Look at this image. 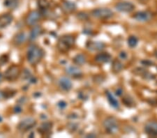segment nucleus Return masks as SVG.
<instances>
[{
	"mask_svg": "<svg viewBox=\"0 0 157 138\" xmlns=\"http://www.w3.org/2000/svg\"><path fill=\"white\" fill-rule=\"evenodd\" d=\"M145 132L149 137H157V121H149L145 125Z\"/></svg>",
	"mask_w": 157,
	"mask_h": 138,
	"instance_id": "obj_9",
	"label": "nucleus"
},
{
	"mask_svg": "<svg viewBox=\"0 0 157 138\" xmlns=\"http://www.w3.org/2000/svg\"><path fill=\"white\" fill-rule=\"evenodd\" d=\"M26 34L23 33V32H20V33H18L14 37L13 42V43L16 45V46H20V45L24 43L25 41H26Z\"/></svg>",
	"mask_w": 157,
	"mask_h": 138,
	"instance_id": "obj_20",
	"label": "nucleus"
},
{
	"mask_svg": "<svg viewBox=\"0 0 157 138\" xmlns=\"http://www.w3.org/2000/svg\"><path fill=\"white\" fill-rule=\"evenodd\" d=\"M3 78H4V76L2 75V73H0V83L2 82V80H3Z\"/></svg>",
	"mask_w": 157,
	"mask_h": 138,
	"instance_id": "obj_34",
	"label": "nucleus"
},
{
	"mask_svg": "<svg viewBox=\"0 0 157 138\" xmlns=\"http://www.w3.org/2000/svg\"><path fill=\"white\" fill-rule=\"evenodd\" d=\"M20 73H21V70L20 68L17 66V65H13L10 66L8 69L6 70V72L4 73V77L5 79L8 81L13 82L16 80L20 77Z\"/></svg>",
	"mask_w": 157,
	"mask_h": 138,
	"instance_id": "obj_4",
	"label": "nucleus"
},
{
	"mask_svg": "<svg viewBox=\"0 0 157 138\" xmlns=\"http://www.w3.org/2000/svg\"><path fill=\"white\" fill-rule=\"evenodd\" d=\"M62 9L66 13H70L76 9V5L70 1H64L62 4Z\"/></svg>",
	"mask_w": 157,
	"mask_h": 138,
	"instance_id": "obj_17",
	"label": "nucleus"
},
{
	"mask_svg": "<svg viewBox=\"0 0 157 138\" xmlns=\"http://www.w3.org/2000/svg\"><path fill=\"white\" fill-rule=\"evenodd\" d=\"M9 61V56L7 54H4L0 57V66H4Z\"/></svg>",
	"mask_w": 157,
	"mask_h": 138,
	"instance_id": "obj_27",
	"label": "nucleus"
},
{
	"mask_svg": "<svg viewBox=\"0 0 157 138\" xmlns=\"http://www.w3.org/2000/svg\"><path fill=\"white\" fill-rule=\"evenodd\" d=\"M115 94L117 96H121L123 94V90L121 88H118V89L115 90Z\"/></svg>",
	"mask_w": 157,
	"mask_h": 138,
	"instance_id": "obj_31",
	"label": "nucleus"
},
{
	"mask_svg": "<svg viewBox=\"0 0 157 138\" xmlns=\"http://www.w3.org/2000/svg\"><path fill=\"white\" fill-rule=\"evenodd\" d=\"M141 64H143V66H152L153 62L149 61V60L145 59V60H143V61H142Z\"/></svg>",
	"mask_w": 157,
	"mask_h": 138,
	"instance_id": "obj_28",
	"label": "nucleus"
},
{
	"mask_svg": "<svg viewBox=\"0 0 157 138\" xmlns=\"http://www.w3.org/2000/svg\"><path fill=\"white\" fill-rule=\"evenodd\" d=\"M42 16V14L39 11H32L29 13L28 16L26 17V24L28 26H34L39 21L40 17Z\"/></svg>",
	"mask_w": 157,
	"mask_h": 138,
	"instance_id": "obj_7",
	"label": "nucleus"
},
{
	"mask_svg": "<svg viewBox=\"0 0 157 138\" xmlns=\"http://www.w3.org/2000/svg\"><path fill=\"white\" fill-rule=\"evenodd\" d=\"M67 103L63 101V100H62V101H59V103H57V106L59 107V108L61 110H64L66 108V107H67Z\"/></svg>",
	"mask_w": 157,
	"mask_h": 138,
	"instance_id": "obj_29",
	"label": "nucleus"
},
{
	"mask_svg": "<svg viewBox=\"0 0 157 138\" xmlns=\"http://www.w3.org/2000/svg\"><path fill=\"white\" fill-rule=\"evenodd\" d=\"M73 61L75 64L78 65V66H82V65L85 64L87 59H86L85 54H78L74 57V58L73 59Z\"/></svg>",
	"mask_w": 157,
	"mask_h": 138,
	"instance_id": "obj_23",
	"label": "nucleus"
},
{
	"mask_svg": "<svg viewBox=\"0 0 157 138\" xmlns=\"http://www.w3.org/2000/svg\"><path fill=\"white\" fill-rule=\"evenodd\" d=\"M124 100H124V103L125 105H127V106L131 107L130 105H131V103H133V100L131 99H128V98H125Z\"/></svg>",
	"mask_w": 157,
	"mask_h": 138,
	"instance_id": "obj_30",
	"label": "nucleus"
},
{
	"mask_svg": "<svg viewBox=\"0 0 157 138\" xmlns=\"http://www.w3.org/2000/svg\"><path fill=\"white\" fill-rule=\"evenodd\" d=\"M134 9H135V6L128 2H119L115 5V9L117 11L121 13H130L133 11Z\"/></svg>",
	"mask_w": 157,
	"mask_h": 138,
	"instance_id": "obj_8",
	"label": "nucleus"
},
{
	"mask_svg": "<svg viewBox=\"0 0 157 138\" xmlns=\"http://www.w3.org/2000/svg\"><path fill=\"white\" fill-rule=\"evenodd\" d=\"M86 137H97V135H96V134H94V133H90V134H88Z\"/></svg>",
	"mask_w": 157,
	"mask_h": 138,
	"instance_id": "obj_33",
	"label": "nucleus"
},
{
	"mask_svg": "<svg viewBox=\"0 0 157 138\" xmlns=\"http://www.w3.org/2000/svg\"><path fill=\"white\" fill-rule=\"evenodd\" d=\"M38 7L40 10L41 14L44 13L45 11H48L50 7V2L48 0H38L37 2Z\"/></svg>",
	"mask_w": 157,
	"mask_h": 138,
	"instance_id": "obj_22",
	"label": "nucleus"
},
{
	"mask_svg": "<svg viewBox=\"0 0 157 138\" xmlns=\"http://www.w3.org/2000/svg\"><path fill=\"white\" fill-rule=\"evenodd\" d=\"M43 33V29L40 25H36L33 27L32 29L30 32L29 39L31 41H35L38 37L40 36Z\"/></svg>",
	"mask_w": 157,
	"mask_h": 138,
	"instance_id": "obj_19",
	"label": "nucleus"
},
{
	"mask_svg": "<svg viewBox=\"0 0 157 138\" xmlns=\"http://www.w3.org/2000/svg\"><path fill=\"white\" fill-rule=\"evenodd\" d=\"M75 41V38L71 35H64L58 40L57 48L60 52H67L73 47Z\"/></svg>",
	"mask_w": 157,
	"mask_h": 138,
	"instance_id": "obj_2",
	"label": "nucleus"
},
{
	"mask_svg": "<svg viewBox=\"0 0 157 138\" xmlns=\"http://www.w3.org/2000/svg\"><path fill=\"white\" fill-rule=\"evenodd\" d=\"M111 59L112 57L108 52H101L95 57V61L99 64H105L110 62Z\"/></svg>",
	"mask_w": 157,
	"mask_h": 138,
	"instance_id": "obj_16",
	"label": "nucleus"
},
{
	"mask_svg": "<svg viewBox=\"0 0 157 138\" xmlns=\"http://www.w3.org/2000/svg\"><path fill=\"white\" fill-rule=\"evenodd\" d=\"M66 73L74 78H78L82 75V73L79 68L75 66H69L66 69Z\"/></svg>",
	"mask_w": 157,
	"mask_h": 138,
	"instance_id": "obj_14",
	"label": "nucleus"
},
{
	"mask_svg": "<svg viewBox=\"0 0 157 138\" xmlns=\"http://www.w3.org/2000/svg\"><path fill=\"white\" fill-rule=\"evenodd\" d=\"M133 17L136 21L141 22H148L152 17V14L149 11H138L134 14Z\"/></svg>",
	"mask_w": 157,
	"mask_h": 138,
	"instance_id": "obj_10",
	"label": "nucleus"
},
{
	"mask_svg": "<svg viewBox=\"0 0 157 138\" xmlns=\"http://www.w3.org/2000/svg\"><path fill=\"white\" fill-rule=\"evenodd\" d=\"M155 55H156V57H157V51H156V54H155Z\"/></svg>",
	"mask_w": 157,
	"mask_h": 138,
	"instance_id": "obj_35",
	"label": "nucleus"
},
{
	"mask_svg": "<svg viewBox=\"0 0 157 138\" xmlns=\"http://www.w3.org/2000/svg\"><path fill=\"white\" fill-rule=\"evenodd\" d=\"M44 57V51L37 45L29 46L27 52V61L32 66H36Z\"/></svg>",
	"mask_w": 157,
	"mask_h": 138,
	"instance_id": "obj_1",
	"label": "nucleus"
},
{
	"mask_svg": "<svg viewBox=\"0 0 157 138\" xmlns=\"http://www.w3.org/2000/svg\"><path fill=\"white\" fill-rule=\"evenodd\" d=\"M77 17L80 21H87L89 18V16L85 12H80L77 14Z\"/></svg>",
	"mask_w": 157,
	"mask_h": 138,
	"instance_id": "obj_26",
	"label": "nucleus"
},
{
	"mask_svg": "<svg viewBox=\"0 0 157 138\" xmlns=\"http://www.w3.org/2000/svg\"><path fill=\"white\" fill-rule=\"evenodd\" d=\"M124 69V64L120 60L115 59L112 63V71L115 73H119L122 71Z\"/></svg>",
	"mask_w": 157,
	"mask_h": 138,
	"instance_id": "obj_21",
	"label": "nucleus"
},
{
	"mask_svg": "<svg viewBox=\"0 0 157 138\" xmlns=\"http://www.w3.org/2000/svg\"><path fill=\"white\" fill-rule=\"evenodd\" d=\"M92 15L98 19H108L113 16V12L107 8H100L93 10Z\"/></svg>",
	"mask_w": 157,
	"mask_h": 138,
	"instance_id": "obj_6",
	"label": "nucleus"
},
{
	"mask_svg": "<svg viewBox=\"0 0 157 138\" xmlns=\"http://www.w3.org/2000/svg\"><path fill=\"white\" fill-rule=\"evenodd\" d=\"M105 95L106 97H107L109 103L110 104L111 106L115 109H118L119 107H120V103H119L118 100L116 99L115 96L109 91H105Z\"/></svg>",
	"mask_w": 157,
	"mask_h": 138,
	"instance_id": "obj_18",
	"label": "nucleus"
},
{
	"mask_svg": "<svg viewBox=\"0 0 157 138\" xmlns=\"http://www.w3.org/2000/svg\"><path fill=\"white\" fill-rule=\"evenodd\" d=\"M59 86L63 91H69L72 89L73 84L69 77H62L59 80Z\"/></svg>",
	"mask_w": 157,
	"mask_h": 138,
	"instance_id": "obj_12",
	"label": "nucleus"
},
{
	"mask_svg": "<svg viewBox=\"0 0 157 138\" xmlns=\"http://www.w3.org/2000/svg\"><path fill=\"white\" fill-rule=\"evenodd\" d=\"M103 128L108 134H115L119 130V124L117 120L113 117H109L103 121Z\"/></svg>",
	"mask_w": 157,
	"mask_h": 138,
	"instance_id": "obj_3",
	"label": "nucleus"
},
{
	"mask_svg": "<svg viewBox=\"0 0 157 138\" xmlns=\"http://www.w3.org/2000/svg\"><path fill=\"white\" fill-rule=\"evenodd\" d=\"M105 45L101 41H88L86 43V47L91 51H101L105 48Z\"/></svg>",
	"mask_w": 157,
	"mask_h": 138,
	"instance_id": "obj_11",
	"label": "nucleus"
},
{
	"mask_svg": "<svg viewBox=\"0 0 157 138\" xmlns=\"http://www.w3.org/2000/svg\"><path fill=\"white\" fill-rule=\"evenodd\" d=\"M127 43H128V46L130 47H131V48H133V47H136L138 43V38L135 36H129L127 40Z\"/></svg>",
	"mask_w": 157,
	"mask_h": 138,
	"instance_id": "obj_25",
	"label": "nucleus"
},
{
	"mask_svg": "<svg viewBox=\"0 0 157 138\" xmlns=\"http://www.w3.org/2000/svg\"><path fill=\"white\" fill-rule=\"evenodd\" d=\"M52 128V124L50 122H44L40 125V126L38 129L39 133L41 134L44 136H47L51 132Z\"/></svg>",
	"mask_w": 157,
	"mask_h": 138,
	"instance_id": "obj_15",
	"label": "nucleus"
},
{
	"mask_svg": "<svg viewBox=\"0 0 157 138\" xmlns=\"http://www.w3.org/2000/svg\"><path fill=\"white\" fill-rule=\"evenodd\" d=\"M36 125V119L32 117H27L25 118L23 120H22V121L19 123L18 125H17V129H18L20 132H25L33 129Z\"/></svg>",
	"mask_w": 157,
	"mask_h": 138,
	"instance_id": "obj_5",
	"label": "nucleus"
},
{
	"mask_svg": "<svg viewBox=\"0 0 157 138\" xmlns=\"http://www.w3.org/2000/svg\"><path fill=\"white\" fill-rule=\"evenodd\" d=\"M13 20V17L11 14L6 13L0 16V29L6 28L11 23Z\"/></svg>",
	"mask_w": 157,
	"mask_h": 138,
	"instance_id": "obj_13",
	"label": "nucleus"
},
{
	"mask_svg": "<svg viewBox=\"0 0 157 138\" xmlns=\"http://www.w3.org/2000/svg\"><path fill=\"white\" fill-rule=\"evenodd\" d=\"M120 57L121 59H126L127 58V54H126L125 52L122 51L120 53Z\"/></svg>",
	"mask_w": 157,
	"mask_h": 138,
	"instance_id": "obj_32",
	"label": "nucleus"
},
{
	"mask_svg": "<svg viewBox=\"0 0 157 138\" xmlns=\"http://www.w3.org/2000/svg\"><path fill=\"white\" fill-rule=\"evenodd\" d=\"M18 0H4V6L10 9H15L18 5Z\"/></svg>",
	"mask_w": 157,
	"mask_h": 138,
	"instance_id": "obj_24",
	"label": "nucleus"
}]
</instances>
